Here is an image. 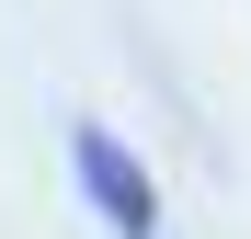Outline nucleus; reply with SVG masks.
<instances>
[{"label":"nucleus","instance_id":"obj_1","mask_svg":"<svg viewBox=\"0 0 251 239\" xmlns=\"http://www.w3.org/2000/svg\"><path fill=\"white\" fill-rule=\"evenodd\" d=\"M69 171H80V205L103 217V239H160V171L149 148L114 126V114H69Z\"/></svg>","mask_w":251,"mask_h":239}]
</instances>
